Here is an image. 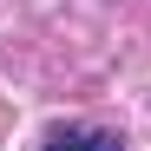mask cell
<instances>
[{
  "instance_id": "2",
  "label": "cell",
  "mask_w": 151,
  "mask_h": 151,
  "mask_svg": "<svg viewBox=\"0 0 151 151\" xmlns=\"http://www.w3.org/2000/svg\"><path fill=\"white\" fill-rule=\"evenodd\" d=\"M79 145H86L79 132H53V138H46V151H79Z\"/></svg>"
},
{
  "instance_id": "1",
  "label": "cell",
  "mask_w": 151,
  "mask_h": 151,
  "mask_svg": "<svg viewBox=\"0 0 151 151\" xmlns=\"http://www.w3.org/2000/svg\"><path fill=\"white\" fill-rule=\"evenodd\" d=\"M79 151H125V145H118L112 132H86V145H79Z\"/></svg>"
}]
</instances>
